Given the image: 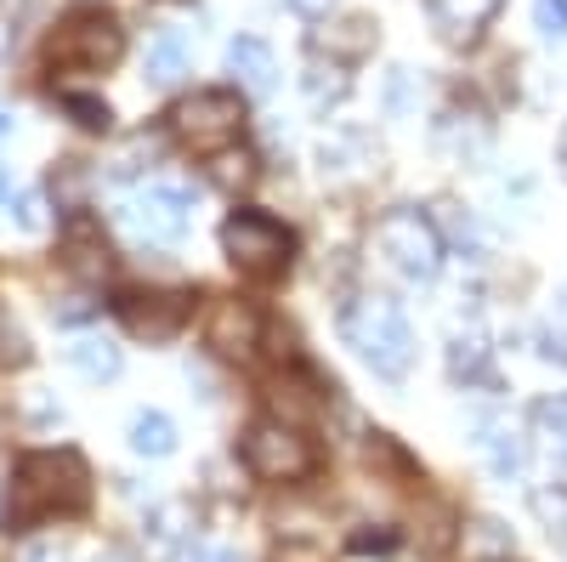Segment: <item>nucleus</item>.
Masks as SVG:
<instances>
[{
  "label": "nucleus",
  "instance_id": "obj_1",
  "mask_svg": "<svg viewBox=\"0 0 567 562\" xmlns=\"http://www.w3.org/2000/svg\"><path fill=\"white\" fill-rule=\"evenodd\" d=\"M91 505V466L80 449H34L7 472V505L0 523L7 534L40 529L45 518H80Z\"/></svg>",
  "mask_w": 567,
  "mask_h": 562
},
{
  "label": "nucleus",
  "instance_id": "obj_2",
  "mask_svg": "<svg viewBox=\"0 0 567 562\" xmlns=\"http://www.w3.org/2000/svg\"><path fill=\"white\" fill-rule=\"evenodd\" d=\"M341 330H347V347L386 381H403L414 369V330L392 296H358L341 318Z\"/></svg>",
  "mask_w": 567,
  "mask_h": 562
},
{
  "label": "nucleus",
  "instance_id": "obj_3",
  "mask_svg": "<svg viewBox=\"0 0 567 562\" xmlns=\"http://www.w3.org/2000/svg\"><path fill=\"white\" fill-rule=\"evenodd\" d=\"M221 256L233 262L239 278H250V285H272V278H284L296 262V233L267 211H233L221 222Z\"/></svg>",
  "mask_w": 567,
  "mask_h": 562
},
{
  "label": "nucleus",
  "instance_id": "obj_4",
  "mask_svg": "<svg viewBox=\"0 0 567 562\" xmlns=\"http://www.w3.org/2000/svg\"><path fill=\"white\" fill-rule=\"evenodd\" d=\"M125 58V29L114 12L103 7H80L69 12L52 40H45V63H52L58 74H103Z\"/></svg>",
  "mask_w": 567,
  "mask_h": 562
},
{
  "label": "nucleus",
  "instance_id": "obj_5",
  "mask_svg": "<svg viewBox=\"0 0 567 562\" xmlns=\"http://www.w3.org/2000/svg\"><path fill=\"white\" fill-rule=\"evenodd\" d=\"M374 251H381L386 267H398L409 285H432L443 273V239H437L432 216H420L409 205H398L374 222Z\"/></svg>",
  "mask_w": 567,
  "mask_h": 562
},
{
  "label": "nucleus",
  "instance_id": "obj_6",
  "mask_svg": "<svg viewBox=\"0 0 567 562\" xmlns=\"http://www.w3.org/2000/svg\"><path fill=\"white\" fill-rule=\"evenodd\" d=\"M171 131L194 154H227L245 136V98L239 91H194L171 109Z\"/></svg>",
  "mask_w": 567,
  "mask_h": 562
},
{
  "label": "nucleus",
  "instance_id": "obj_7",
  "mask_svg": "<svg viewBox=\"0 0 567 562\" xmlns=\"http://www.w3.org/2000/svg\"><path fill=\"white\" fill-rule=\"evenodd\" d=\"M245 466L261 483H301V478H312L318 454L290 420H256L245 432Z\"/></svg>",
  "mask_w": 567,
  "mask_h": 562
},
{
  "label": "nucleus",
  "instance_id": "obj_8",
  "mask_svg": "<svg viewBox=\"0 0 567 562\" xmlns=\"http://www.w3.org/2000/svg\"><path fill=\"white\" fill-rule=\"evenodd\" d=\"M114 318L136 341H176L194 318V290H120Z\"/></svg>",
  "mask_w": 567,
  "mask_h": 562
},
{
  "label": "nucleus",
  "instance_id": "obj_9",
  "mask_svg": "<svg viewBox=\"0 0 567 562\" xmlns=\"http://www.w3.org/2000/svg\"><path fill=\"white\" fill-rule=\"evenodd\" d=\"M120 222L136 245H176L187 222H194V200L182 187H142V194L120 205Z\"/></svg>",
  "mask_w": 567,
  "mask_h": 562
},
{
  "label": "nucleus",
  "instance_id": "obj_10",
  "mask_svg": "<svg viewBox=\"0 0 567 562\" xmlns=\"http://www.w3.org/2000/svg\"><path fill=\"white\" fill-rule=\"evenodd\" d=\"M205 341L221 352V358H256V347H261V313L250 307V302H216L210 307V324H205Z\"/></svg>",
  "mask_w": 567,
  "mask_h": 562
},
{
  "label": "nucleus",
  "instance_id": "obj_11",
  "mask_svg": "<svg viewBox=\"0 0 567 562\" xmlns=\"http://www.w3.org/2000/svg\"><path fill=\"white\" fill-rule=\"evenodd\" d=\"M499 7L505 0H425L437 40H449V45H477L483 29L499 18Z\"/></svg>",
  "mask_w": 567,
  "mask_h": 562
},
{
  "label": "nucleus",
  "instance_id": "obj_12",
  "mask_svg": "<svg viewBox=\"0 0 567 562\" xmlns=\"http://www.w3.org/2000/svg\"><path fill=\"white\" fill-rule=\"evenodd\" d=\"M374 40H381L374 18L352 12V18H336V23L312 29V52H318V58L329 52V58H341V63H358V58H369V52H374Z\"/></svg>",
  "mask_w": 567,
  "mask_h": 562
},
{
  "label": "nucleus",
  "instance_id": "obj_13",
  "mask_svg": "<svg viewBox=\"0 0 567 562\" xmlns=\"http://www.w3.org/2000/svg\"><path fill=\"white\" fill-rule=\"evenodd\" d=\"M63 273H74V278H103L109 267H114V256H109V245H103V233H97V222H85V216H74L69 222V233H63Z\"/></svg>",
  "mask_w": 567,
  "mask_h": 562
},
{
  "label": "nucleus",
  "instance_id": "obj_14",
  "mask_svg": "<svg viewBox=\"0 0 567 562\" xmlns=\"http://www.w3.org/2000/svg\"><path fill=\"white\" fill-rule=\"evenodd\" d=\"M227 69L239 74V85L250 91V98H267V91L278 85V58H272V45L256 40V34H239L227 45Z\"/></svg>",
  "mask_w": 567,
  "mask_h": 562
},
{
  "label": "nucleus",
  "instance_id": "obj_15",
  "mask_svg": "<svg viewBox=\"0 0 567 562\" xmlns=\"http://www.w3.org/2000/svg\"><path fill=\"white\" fill-rule=\"evenodd\" d=\"M142 74H148V85H176L187 74V40L176 29H159L142 52Z\"/></svg>",
  "mask_w": 567,
  "mask_h": 562
},
{
  "label": "nucleus",
  "instance_id": "obj_16",
  "mask_svg": "<svg viewBox=\"0 0 567 562\" xmlns=\"http://www.w3.org/2000/svg\"><path fill=\"white\" fill-rule=\"evenodd\" d=\"M534 438L550 454V466H561V472H567V392H556V398H545L534 409Z\"/></svg>",
  "mask_w": 567,
  "mask_h": 562
},
{
  "label": "nucleus",
  "instance_id": "obj_17",
  "mask_svg": "<svg viewBox=\"0 0 567 562\" xmlns=\"http://www.w3.org/2000/svg\"><path fill=\"white\" fill-rule=\"evenodd\" d=\"M131 449H136V454H154V460L176 454V427H171V415L142 409V415L131 420Z\"/></svg>",
  "mask_w": 567,
  "mask_h": 562
},
{
  "label": "nucleus",
  "instance_id": "obj_18",
  "mask_svg": "<svg viewBox=\"0 0 567 562\" xmlns=\"http://www.w3.org/2000/svg\"><path fill=\"white\" fill-rule=\"evenodd\" d=\"M483 454H488V466H494L499 478L523 472V438H516L505 420H488V427H483Z\"/></svg>",
  "mask_w": 567,
  "mask_h": 562
},
{
  "label": "nucleus",
  "instance_id": "obj_19",
  "mask_svg": "<svg viewBox=\"0 0 567 562\" xmlns=\"http://www.w3.org/2000/svg\"><path fill=\"white\" fill-rule=\"evenodd\" d=\"M69 364L80 375H91V381H109V375H120V347H109V341H74Z\"/></svg>",
  "mask_w": 567,
  "mask_h": 562
},
{
  "label": "nucleus",
  "instance_id": "obj_20",
  "mask_svg": "<svg viewBox=\"0 0 567 562\" xmlns=\"http://www.w3.org/2000/svg\"><path fill=\"white\" fill-rule=\"evenodd\" d=\"M449 369H454V381H488V347H483V336H454Z\"/></svg>",
  "mask_w": 567,
  "mask_h": 562
},
{
  "label": "nucleus",
  "instance_id": "obj_21",
  "mask_svg": "<svg viewBox=\"0 0 567 562\" xmlns=\"http://www.w3.org/2000/svg\"><path fill=\"white\" fill-rule=\"evenodd\" d=\"M63 114L80 125V131H109L114 125V109L103 98H91V91H63Z\"/></svg>",
  "mask_w": 567,
  "mask_h": 562
},
{
  "label": "nucleus",
  "instance_id": "obj_22",
  "mask_svg": "<svg viewBox=\"0 0 567 562\" xmlns=\"http://www.w3.org/2000/svg\"><path fill=\"white\" fill-rule=\"evenodd\" d=\"M534 23L545 40H567V0H534Z\"/></svg>",
  "mask_w": 567,
  "mask_h": 562
},
{
  "label": "nucleus",
  "instance_id": "obj_23",
  "mask_svg": "<svg viewBox=\"0 0 567 562\" xmlns=\"http://www.w3.org/2000/svg\"><path fill=\"white\" fill-rule=\"evenodd\" d=\"M250 176H256V165H250V154H239V160H233V154H221V160H216V182H227V187H233V182H239V187H245Z\"/></svg>",
  "mask_w": 567,
  "mask_h": 562
},
{
  "label": "nucleus",
  "instance_id": "obj_24",
  "mask_svg": "<svg viewBox=\"0 0 567 562\" xmlns=\"http://www.w3.org/2000/svg\"><path fill=\"white\" fill-rule=\"evenodd\" d=\"M18 222L23 227H45V194H34V187H29V194H18Z\"/></svg>",
  "mask_w": 567,
  "mask_h": 562
},
{
  "label": "nucleus",
  "instance_id": "obj_25",
  "mask_svg": "<svg viewBox=\"0 0 567 562\" xmlns=\"http://www.w3.org/2000/svg\"><path fill=\"white\" fill-rule=\"evenodd\" d=\"M23 562H69V545H63V540H34V545L23 551Z\"/></svg>",
  "mask_w": 567,
  "mask_h": 562
},
{
  "label": "nucleus",
  "instance_id": "obj_26",
  "mask_svg": "<svg viewBox=\"0 0 567 562\" xmlns=\"http://www.w3.org/2000/svg\"><path fill=\"white\" fill-rule=\"evenodd\" d=\"M539 352H545L550 364H567V330H545V336H539Z\"/></svg>",
  "mask_w": 567,
  "mask_h": 562
},
{
  "label": "nucleus",
  "instance_id": "obj_27",
  "mask_svg": "<svg viewBox=\"0 0 567 562\" xmlns=\"http://www.w3.org/2000/svg\"><path fill=\"white\" fill-rule=\"evenodd\" d=\"M7 358H12V364H23V336L0 324V364H7Z\"/></svg>",
  "mask_w": 567,
  "mask_h": 562
},
{
  "label": "nucleus",
  "instance_id": "obj_28",
  "mask_svg": "<svg viewBox=\"0 0 567 562\" xmlns=\"http://www.w3.org/2000/svg\"><path fill=\"white\" fill-rule=\"evenodd\" d=\"M194 562H245V556H239V551H227V545H199Z\"/></svg>",
  "mask_w": 567,
  "mask_h": 562
},
{
  "label": "nucleus",
  "instance_id": "obj_29",
  "mask_svg": "<svg viewBox=\"0 0 567 562\" xmlns=\"http://www.w3.org/2000/svg\"><path fill=\"white\" fill-rule=\"evenodd\" d=\"M290 7H296L301 18H323L329 7H336V0H290Z\"/></svg>",
  "mask_w": 567,
  "mask_h": 562
},
{
  "label": "nucleus",
  "instance_id": "obj_30",
  "mask_svg": "<svg viewBox=\"0 0 567 562\" xmlns=\"http://www.w3.org/2000/svg\"><path fill=\"white\" fill-rule=\"evenodd\" d=\"M278 562H323V556L307 551V545H290V551H278Z\"/></svg>",
  "mask_w": 567,
  "mask_h": 562
},
{
  "label": "nucleus",
  "instance_id": "obj_31",
  "mask_svg": "<svg viewBox=\"0 0 567 562\" xmlns=\"http://www.w3.org/2000/svg\"><path fill=\"white\" fill-rule=\"evenodd\" d=\"M0 136H12V109H0Z\"/></svg>",
  "mask_w": 567,
  "mask_h": 562
},
{
  "label": "nucleus",
  "instance_id": "obj_32",
  "mask_svg": "<svg viewBox=\"0 0 567 562\" xmlns=\"http://www.w3.org/2000/svg\"><path fill=\"white\" fill-rule=\"evenodd\" d=\"M12 194V182H7V171H0V200H7Z\"/></svg>",
  "mask_w": 567,
  "mask_h": 562
},
{
  "label": "nucleus",
  "instance_id": "obj_33",
  "mask_svg": "<svg viewBox=\"0 0 567 562\" xmlns=\"http://www.w3.org/2000/svg\"><path fill=\"white\" fill-rule=\"evenodd\" d=\"M561 176H567V131H561Z\"/></svg>",
  "mask_w": 567,
  "mask_h": 562
},
{
  "label": "nucleus",
  "instance_id": "obj_34",
  "mask_svg": "<svg viewBox=\"0 0 567 562\" xmlns=\"http://www.w3.org/2000/svg\"><path fill=\"white\" fill-rule=\"evenodd\" d=\"M97 562H131V556H120V551H109V556H97Z\"/></svg>",
  "mask_w": 567,
  "mask_h": 562
}]
</instances>
